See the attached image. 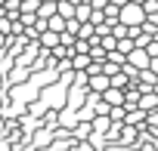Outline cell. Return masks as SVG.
Masks as SVG:
<instances>
[{"mask_svg":"<svg viewBox=\"0 0 158 151\" xmlns=\"http://www.w3.org/2000/svg\"><path fill=\"white\" fill-rule=\"evenodd\" d=\"M118 22L121 25H127V28H143V22H146V10H143V3H127L121 6V13H118Z\"/></svg>","mask_w":158,"mask_h":151,"instance_id":"1","label":"cell"},{"mask_svg":"<svg viewBox=\"0 0 158 151\" xmlns=\"http://www.w3.org/2000/svg\"><path fill=\"white\" fill-rule=\"evenodd\" d=\"M149 62H152V56H149L143 46H133V49L127 52V62H124V65H127V68H133V71H146V68H149Z\"/></svg>","mask_w":158,"mask_h":151,"instance_id":"2","label":"cell"},{"mask_svg":"<svg viewBox=\"0 0 158 151\" xmlns=\"http://www.w3.org/2000/svg\"><path fill=\"white\" fill-rule=\"evenodd\" d=\"M102 102H106L109 108H121V105L127 102V93H124V90H118V87H109V90L102 93Z\"/></svg>","mask_w":158,"mask_h":151,"instance_id":"3","label":"cell"},{"mask_svg":"<svg viewBox=\"0 0 158 151\" xmlns=\"http://www.w3.org/2000/svg\"><path fill=\"white\" fill-rule=\"evenodd\" d=\"M87 87H90L93 93L102 96V93L112 87V83H109V74H106V71H99V74H87Z\"/></svg>","mask_w":158,"mask_h":151,"instance_id":"4","label":"cell"},{"mask_svg":"<svg viewBox=\"0 0 158 151\" xmlns=\"http://www.w3.org/2000/svg\"><path fill=\"white\" fill-rule=\"evenodd\" d=\"M136 108H139V111H158V96H155V90H149V93H139V102H136Z\"/></svg>","mask_w":158,"mask_h":151,"instance_id":"5","label":"cell"},{"mask_svg":"<svg viewBox=\"0 0 158 151\" xmlns=\"http://www.w3.org/2000/svg\"><path fill=\"white\" fill-rule=\"evenodd\" d=\"M90 16H93V6H90V0H81V3L74 6V19H77V22H90Z\"/></svg>","mask_w":158,"mask_h":151,"instance_id":"6","label":"cell"},{"mask_svg":"<svg viewBox=\"0 0 158 151\" xmlns=\"http://www.w3.org/2000/svg\"><path fill=\"white\" fill-rule=\"evenodd\" d=\"M37 40H40V46H47V49H56V46H59V34H56V31H50V28H47Z\"/></svg>","mask_w":158,"mask_h":151,"instance_id":"7","label":"cell"},{"mask_svg":"<svg viewBox=\"0 0 158 151\" xmlns=\"http://www.w3.org/2000/svg\"><path fill=\"white\" fill-rule=\"evenodd\" d=\"M71 68H74V71H87V68H90V52H77V56L71 59Z\"/></svg>","mask_w":158,"mask_h":151,"instance_id":"8","label":"cell"},{"mask_svg":"<svg viewBox=\"0 0 158 151\" xmlns=\"http://www.w3.org/2000/svg\"><path fill=\"white\" fill-rule=\"evenodd\" d=\"M65 22H68V19H62V16L56 13L53 19H47V28H50V31H56V34H62V31H65Z\"/></svg>","mask_w":158,"mask_h":151,"instance_id":"9","label":"cell"},{"mask_svg":"<svg viewBox=\"0 0 158 151\" xmlns=\"http://www.w3.org/2000/svg\"><path fill=\"white\" fill-rule=\"evenodd\" d=\"M109 83H112V87H118V90H124V87L130 83V77H127L124 71H118V74H112V77H109Z\"/></svg>","mask_w":158,"mask_h":151,"instance_id":"10","label":"cell"},{"mask_svg":"<svg viewBox=\"0 0 158 151\" xmlns=\"http://www.w3.org/2000/svg\"><path fill=\"white\" fill-rule=\"evenodd\" d=\"M37 16H40V19H53V16H56V3H40Z\"/></svg>","mask_w":158,"mask_h":151,"instance_id":"11","label":"cell"},{"mask_svg":"<svg viewBox=\"0 0 158 151\" xmlns=\"http://www.w3.org/2000/svg\"><path fill=\"white\" fill-rule=\"evenodd\" d=\"M40 10V0H22V13H37Z\"/></svg>","mask_w":158,"mask_h":151,"instance_id":"12","label":"cell"},{"mask_svg":"<svg viewBox=\"0 0 158 151\" xmlns=\"http://www.w3.org/2000/svg\"><path fill=\"white\" fill-rule=\"evenodd\" d=\"M115 49H121V52H124V56H127V52H130V49H133V40H130V37H121V40H118V46H115Z\"/></svg>","mask_w":158,"mask_h":151,"instance_id":"13","label":"cell"},{"mask_svg":"<svg viewBox=\"0 0 158 151\" xmlns=\"http://www.w3.org/2000/svg\"><path fill=\"white\" fill-rule=\"evenodd\" d=\"M106 3H109V0H90V6H93V10H106Z\"/></svg>","mask_w":158,"mask_h":151,"instance_id":"14","label":"cell"},{"mask_svg":"<svg viewBox=\"0 0 158 151\" xmlns=\"http://www.w3.org/2000/svg\"><path fill=\"white\" fill-rule=\"evenodd\" d=\"M149 71H152V74H158V56H152V62H149Z\"/></svg>","mask_w":158,"mask_h":151,"instance_id":"15","label":"cell"},{"mask_svg":"<svg viewBox=\"0 0 158 151\" xmlns=\"http://www.w3.org/2000/svg\"><path fill=\"white\" fill-rule=\"evenodd\" d=\"M40 3H59V0H40Z\"/></svg>","mask_w":158,"mask_h":151,"instance_id":"16","label":"cell"},{"mask_svg":"<svg viewBox=\"0 0 158 151\" xmlns=\"http://www.w3.org/2000/svg\"><path fill=\"white\" fill-rule=\"evenodd\" d=\"M130 3H146V0H130Z\"/></svg>","mask_w":158,"mask_h":151,"instance_id":"17","label":"cell"},{"mask_svg":"<svg viewBox=\"0 0 158 151\" xmlns=\"http://www.w3.org/2000/svg\"><path fill=\"white\" fill-rule=\"evenodd\" d=\"M155 96H158V83H155Z\"/></svg>","mask_w":158,"mask_h":151,"instance_id":"18","label":"cell"}]
</instances>
